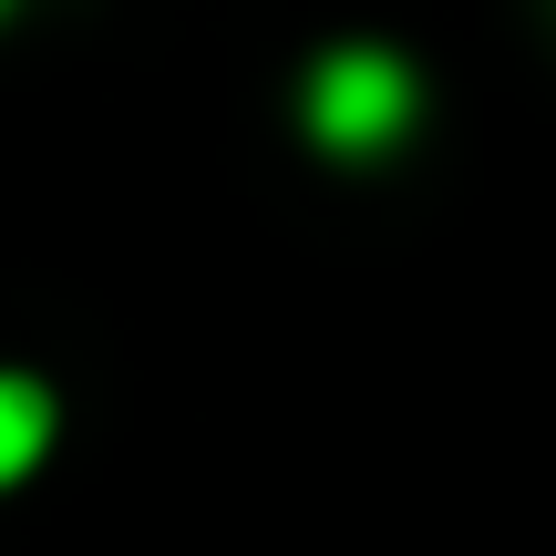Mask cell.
<instances>
[{"mask_svg": "<svg viewBox=\"0 0 556 556\" xmlns=\"http://www.w3.org/2000/svg\"><path fill=\"white\" fill-rule=\"evenodd\" d=\"M41 443H52V402H41V381L0 371V484H11V475H31V464H41Z\"/></svg>", "mask_w": 556, "mask_h": 556, "instance_id": "obj_2", "label": "cell"}, {"mask_svg": "<svg viewBox=\"0 0 556 556\" xmlns=\"http://www.w3.org/2000/svg\"><path fill=\"white\" fill-rule=\"evenodd\" d=\"M0 11H11V0H0Z\"/></svg>", "mask_w": 556, "mask_h": 556, "instance_id": "obj_3", "label": "cell"}, {"mask_svg": "<svg viewBox=\"0 0 556 556\" xmlns=\"http://www.w3.org/2000/svg\"><path fill=\"white\" fill-rule=\"evenodd\" d=\"M413 62L402 52H371V41H340V52L309 62V93H299V114H309V135L330 144V155H381V144L413 135Z\"/></svg>", "mask_w": 556, "mask_h": 556, "instance_id": "obj_1", "label": "cell"}]
</instances>
